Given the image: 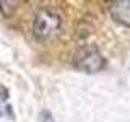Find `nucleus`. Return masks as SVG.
Segmentation results:
<instances>
[{
  "instance_id": "1",
  "label": "nucleus",
  "mask_w": 130,
  "mask_h": 122,
  "mask_svg": "<svg viewBox=\"0 0 130 122\" xmlns=\"http://www.w3.org/2000/svg\"><path fill=\"white\" fill-rule=\"evenodd\" d=\"M62 29V16L51 8H41L34 16L32 33L36 39L47 41L57 36Z\"/></svg>"
},
{
  "instance_id": "2",
  "label": "nucleus",
  "mask_w": 130,
  "mask_h": 122,
  "mask_svg": "<svg viewBox=\"0 0 130 122\" xmlns=\"http://www.w3.org/2000/svg\"><path fill=\"white\" fill-rule=\"evenodd\" d=\"M75 67L85 73H98L106 67V59L96 46H85L75 55Z\"/></svg>"
},
{
  "instance_id": "3",
  "label": "nucleus",
  "mask_w": 130,
  "mask_h": 122,
  "mask_svg": "<svg viewBox=\"0 0 130 122\" xmlns=\"http://www.w3.org/2000/svg\"><path fill=\"white\" fill-rule=\"evenodd\" d=\"M109 11L117 23L130 28V0H117L109 3Z\"/></svg>"
},
{
  "instance_id": "4",
  "label": "nucleus",
  "mask_w": 130,
  "mask_h": 122,
  "mask_svg": "<svg viewBox=\"0 0 130 122\" xmlns=\"http://www.w3.org/2000/svg\"><path fill=\"white\" fill-rule=\"evenodd\" d=\"M3 116L13 117V114H11V108L8 104V89L0 85V117Z\"/></svg>"
},
{
  "instance_id": "5",
  "label": "nucleus",
  "mask_w": 130,
  "mask_h": 122,
  "mask_svg": "<svg viewBox=\"0 0 130 122\" xmlns=\"http://www.w3.org/2000/svg\"><path fill=\"white\" fill-rule=\"evenodd\" d=\"M39 122H55V119L49 111H42L39 114Z\"/></svg>"
}]
</instances>
